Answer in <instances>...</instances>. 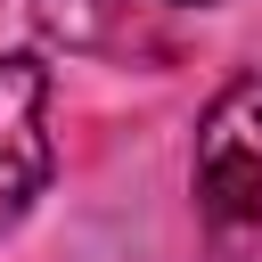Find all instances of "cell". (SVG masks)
Masks as SVG:
<instances>
[{"label":"cell","mask_w":262,"mask_h":262,"mask_svg":"<svg viewBox=\"0 0 262 262\" xmlns=\"http://www.w3.org/2000/svg\"><path fill=\"white\" fill-rule=\"evenodd\" d=\"M33 25H41L57 49H115V41H131V33H123V25H131L123 0H33Z\"/></svg>","instance_id":"obj_3"},{"label":"cell","mask_w":262,"mask_h":262,"mask_svg":"<svg viewBox=\"0 0 262 262\" xmlns=\"http://www.w3.org/2000/svg\"><path fill=\"white\" fill-rule=\"evenodd\" d=\"M49 66L41 57H0V229L25 221V205L49 188Z\"/></svg>","instance_id":"obj_2"},{"label":"cell","mask_w":262,"mask_h":262,"mask_svg":"<svg viewBox=\"0 0 262 262\" xmlns=\"http://www.w3.org/2000/svg\"><path fill=\"white\" fill-rule=\"evenodd\" d=\"M196 205L262 237V66H246L196 123Z\"/></svg>","instance_id":"obj_1"},{"label":"cell","mask_w":262,"mask_h":262,"mask_svg":"<svg viewBox=\"0 0 262 262\" xmlns=\"http://www.w3.org/2000/svg\"><path fill=\"white\" fill-rule=\"evenodd\" d=\"M196 8H205V0H196Z\"/></svg>","instance_id":"obj_4"}]
</instances>
